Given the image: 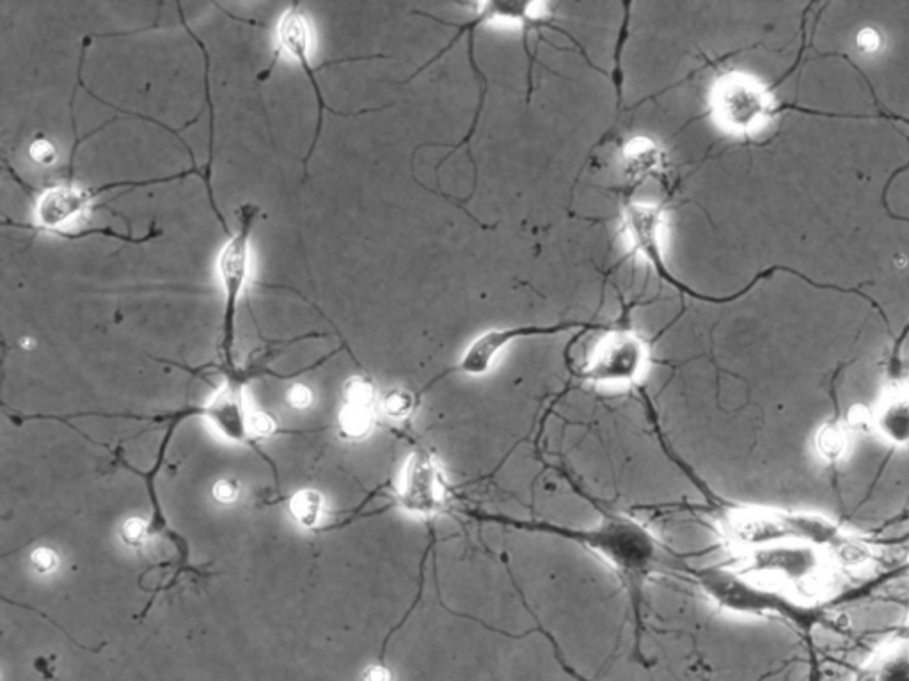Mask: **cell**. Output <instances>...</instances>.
I'll list each match as a JSON object with an SVG mask.
<instances>
[{
	"label": "cell",
	"instance_id": "6da1fadb",
	"mask_svg": "<svg viewBox=\"0 0 909 681\" xmlns=\"http://www.w3.org/2000/svg\"><path fill=\"white\" fill-rule=\"evenodd\" d=\"M483 522H498L531 533L554 534L574 541L601 557L609 568L617 572L634 600H640L641 591L650 573L661 563L663 548L645 525L629 517H604L601 522L586 529H572L546 522H524L496 515H473Z\"/></svg>",
	"mask_w": 909,
	"mask_h": 681
},
{
	"label": "cell",
	"instance_id": "7a4b0ae2",
	"mask_svg": "<svg viewBox=\"0 0 909 681\" xmlns=\"http://www.w3.org/2000/svg\"><path fill=\"white\" fill-rule=\"evenodd\" d=\"M748 556L744 572L766 575L787 588L817 593L826 582L828 563L817 545L803 541H787L773 547L760 548Z\"/></svg>",
	"mask_w": 909,
	"mask_h": 681
},
{
	"label": "cell",
	"instance_id": "3957f363",
	"mask_svg": "<svg viewBox=\"0 0 909 681\" xmlns=\"http://www.w3.org/2000/svg\"><path fill=\"white\" fill-rule=\"evenodd\" d=\"M240 212V227L237 235L230 238L224 245L217 270L221 275L222 288H224V320H222V357L226 364L233 368V343H235V316H237L238 298L244 291L249 274V240L253 233L254 220L258 217L260 208L247 203L238 210Z\"/></svg>",
	"mask_w": 909,
	"mask_h": 681
},
{
	"label": "cell",
	"instance_id": "277c9868",
	"mask_svg": "<svg viewBox=\"0 0 909 681\" xmlns=\"http://www.w3.org/2000/svg\"><path fill=\"white\" fill-rule=\"evenodd\" d=\"M649 364V348L627 330H609L595 346L579 376L592 384H634Z\"/></svg>",
	"mask_w": 909,
	"mask_h": 681
},
{
	"label": "cell",
	"instance_id": "5b68a950",
	"mask_svg": "<svg viewBox=\"0 0 909 681\" xmlns=\"http://www.w3.org/2000/svg\"><path fill=\"white\" fill-rule=\"evenodd\" d=\"M309 40H311V25H309L308 16L302 11L301 4H293L292 8L286 11L281 22L277 25V47L276 55H274V61L270 64L269 68L265 70V73H261L258 79L263 80L269 77L272 73V68L274 64L277 63L279 55L283 50H286L288 54H292L297 63H301L302 70L308 75L309 82L313 86V91L317 94L318 102V121L317 128H315V137H313V142H311V148L308 149V157L302 160L304 164V169H308L309 160L313 157V151L317 148L318 139H320V134H322V126H324V112H331L334 116H354V112H340V110H334L325 103L324 96H322V91H320V86H318V80L315 75L317 71L325 70L327 66H332V64L340 63H354V61H364V59H384V55H372V57H348V59H338V61H329V63L320 64L318 68H311L308 59V50H309Z\"/></svg>",
	"mask_w": 909,
	"mask_h": 681
},
{
	"label": "cell",
	"instance_id": "8992f818",
	"mask_svg": "<svg viewBox=\"0 0 909 681\" xmlns=\"http://www.w3.org/2000/svg\"><path fill=\"white\" fill-rule=\"evenodd\" d=\"M450 499V486L443 465L432 451L418 449L405 463L398 501L402 508L418 518H435L441 515Z\"/></svg>",
	"mask_w": 909,
	"mask_h": 681
},
{
	"label": "cell",
	"instance_id": "52a82bcc",
	"mask_svg": "<svg viewBox=\"0 0 909 681\" xmlns=\"http://www.w3.org/2000/svg\"><path fill=\"white\" fill-rule=\"evenodd\" d=\"M695 575L696 584L723 611L741 616H762L776 611L775 596L746 579V575L725 568H705Z\"/></svg>",
	"mask_w": 909,
	"mask_h": 681
},
{
	"label": "cell",
	"instance_id": "ba28073f",
	"mask_svg": "<svg viewBox=\"0 0 909 681\" xmlns=\"http://www.w3.org/2000/svg\"><path fill=\"white\" fill-rule=\"evenodd\" d=\"M579 327H593L592 323H558L551 327H514V329H494L485 332L475 339L466 353L462 355L459 364L453 366L448 373H462V375L482 376L489 373L499 353L505 350L515 339L531 336H554L565 330L579 329ZM446 373V375H448Z\"/></svg>",
	"mask_w": 909,
	"mask_h": 681
},
{
	"label": "cell",
	"instance_id": "9c48e42d",
	"mask_svg": "<svg viewBox=\"0 0 909 681\" xmlns=\"http://www.w3.org/2000/svg\"><path fill=\"white\" fill-rule=\"evenodd\" d=\"M91 201H93V196L89 194V188L82 190V188H75V185L64 183L61 187L48 188L43 192V196L38 201V212H36L38 224L36 226H25V224L11 222L9 219H4V224L54 235L57 231L70 229L68 226H72L75 220L89 212Z\"/></svg>",
	"mask_w": 909,
	"mask_h": 681
},
{
	"label": "cell",
	"instance_id": "30bf717a",
	"mask_svg": "<svg viewBox=\"0 0 909 681\" xmlns=\"http://www.w3.org/2000/svg\"><path fill=\"white\" fill-rule=\"evenodd\" d=\"M872 419V428L890 446H909V396L899 394L886 401Z\"/></svg>",
	"mask_w": 909,
	"mask_h": 681
},
{
	"label": "cell",
	"instance_id": "8fae6325",
	"mask_svg": "<svg viewBox=\"0 0 909 681\" xmlns=\"http://www.w3.org/2000/svg\"><path fill=\"white\" fill-rule=\"evenodd\" d=\"M867 681H909V641L878 651L867 669Z\"/></svg>",
	"mask_w": 909,
	"mask_h": 681
},
{
	"label": "cell",
	"instance_id": "7c38bea8",
	"mask_svg": "<svg viewBox=\"0 0 909 681\" xmlns=\"http://www.w3.org/2000/svg\"><path fill=\"white\" fill-rule=\"evenodd\" d=\"M178 11H180V16H182V24H183V27H185V31L189 32L190 38H192V40H194V41H196V43H198V47L201 48V52H203V55H205L206 105H208V109H210V137H208V142H210V148H208V162H206L205 187H206V192H208V199H210V206H212V210H214L215 217H219V222H221L222 231H224V233H226V235L230 236V238H231V236H233V233H231V229H230V226H228V222H226V220H224V217H221V215H222L221 210H219V208H217V204H215L214 192H212V185H210V183H212V162H214V134H215L214 105H212V93H210V57H208V52H206L205 43H203V41L199 40L198 36H196V32L192 31V29H190L189 25H187V22H185V16H183L182 6H178Z\"/></svg>",
	"mask_w": 909,
	"mask_h": 681
},
{
	"label": "cell",
	"instance_id": "4fadbf2b",
	"mask_svg": "<svg viewBox=\"0 0 909 681\" xmlns=\"http://www.w3.org/2000/svg\"><path fill=\"white\" fill-rule=\"evenodd\" d=\"M815 453L828 465H837L849 454V431L842 424H824L814 440Z\"/></svg>",
	"mask_w": 909,
	"mask_h": 681
},
{
	"label": "cell",
	"instance_id": "5bb4252c",
	"mask_svg": "<svg viewBox=\"0 0 909 681\" xmlns=\"http://www.w3.org/2000/svg\"><path fill=\"white\" fill-rule=\"evenodd\" d=\"M56 236H61V238H66V240H72V242H77V240H82V238H87V236H109V238H114V240H119V242L125 243H134V245H141V243L150 242V240H155L162 235V231L155 227V222L151 224L150 233L143 236V238H134L130 235H121L118 231H114L112 227H91V229H79V231H57L54 233Z\"/></svg>",
	"mask_w": 909,
	"mask_h": 681
},
{
	"label": "cell",
	"instance_id": "9a60e30c",
	"mask_svg": "<svg viewBox=\"0 0 909 681\" xmlns=\"http://www.w3.org/2000/svg\"><path fill=\"white\" fill-rule=\"evenodd\" d=\"M384 410L393 419H405L414 410V396L411 392L402 391V389L389 392L384 400Z\"/></svg>",
	"mask_w": 909,
	"mask_h": 681
},
{
	"label": "cell",
	"instance_id": "2e32d148",
	"mask_svg": "<svg viewBox=\"0 0 909 681\" xmlns=\"http://www.w3.org/2000/svg\"><path fill=\"white\" fill-rule=\"evenodd\" d=\"M29 155L36 164L52 165L57 160V148L45 137L43 139L40 137V139L32 141Z\"/></svg>",
	"mask_w": 909,
	"mask_h": 681
},
{
	"label": "cell",
	"instance_id": "e0dca14e",
	"mask_svg": "<svg viewBox=\"0 0 909 681\" xmlns=\"http://www.w3.org/2000/svg\"><path fill=\"white\" fill-rule=\"evenodd\" d=\"M872 419H874V415L870 414L867 408L853 407L849 410L847 424L851 430H867V428H872Z\"/></svg>",
	"mask_w": 909,
	"mask_h": 681
},
{
	"label": "cell",
	"instance_id": "ac0fdd59",
	"mask_svg": "<svg viewBox=\"0 0 909 681\" xmlns=\"http://www.w3.org/2000/svg\"><path fill=\"white\" fill-rule=\"evenodd\" d=\"M311 398H313L311 391L306 389V387H302V385H295V387H292L290 394H288V400L295 408L308 407L309 403H311Z\"/></svg>",
	"mask_w": 909,
	"mask_h": 681
},
{
	"label": "cell",
	"instance_id": "d6986e66",
	"mask_svg": "<svg viewBox=\"0 0 909 681\" xmlns=\"http://www.w3.org/2000/svg\"><path fill=\"white\" fill-rule=\"evenodd\" d=\"M858 45H860L863 52H867V54L876 52V50H879V45H881L878 32L872 31V29H865V31L860 34V38H858Z\"/></svg>",
	"mask_w": 909,
	"mask_h": 681
},
{
	"label": "cell",
	"instance_id": "ffe728a7",
	"mask_svg": "<svg viewBox=\"0 0 909 681\" xmlns=\"http://www.w3.org/2000/svg\"><path fill=\"white\" fill-rule=\"evenodd\" d=\"M34 564L41 570H50L56 564V557L52 556V552H48V550H38L34 554Z\"/></svg>",
	"mask_w": 909,
	"mask_h": 681
},
{
	"label": "cell",
	"instance_id": "44dd1931",
	"mask_svg": "<svg viewBox=\"0 0 909 681\" xmlns=\"http://www.w3.org/2000/svg\"><path fill=\"white\" fill-rule=\"evenodd\" d=\"M366 681H391V676L384 667H373L366 674Z\"/></svg>",
	"mask_w": 909,
	"mask_h": 681
},
{
	"label": "cell",
	"instance_id": "7402d4cb",
	"mask_svg": "<svg viewBox=\"0 0 909 681\" xmlns=\"http://www.w3.org/2000/svg\"><path fill=\"white\" fill-rule=\"evenodd\" d=\"M215 494H217V499H221V501H230V499H233V497H235V494H237V492H235V488H233L231 485H228V483H221V485L217 486Z\"/></svg>",
	"mask_w": 909,
	"mask_h": 681
}]
</instances>
